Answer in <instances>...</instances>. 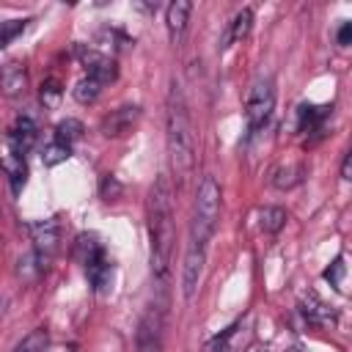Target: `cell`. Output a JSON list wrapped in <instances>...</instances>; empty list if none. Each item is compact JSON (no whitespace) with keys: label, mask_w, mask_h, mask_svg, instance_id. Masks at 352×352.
<instances>
[{"label":"cell","mask_w":352,"mask_h":352,"mask_svg":"<svg viewBox=\"0 0 352 352\" xmlns=\"http://www.w3.org/2000/svg\"><path fill=\"white\" fill-rule=\"evenodd\" d=\"M148 239H151V275L160 292L170 280V261L176 245L173 223V187L168 176H157L148 190Z\"/></svg>","instance_id":"cell-1"},{"label":"cell","mask_w":352,"mask_h":352,"mask_svg":"<svg viewBox=\"0 0 352 352\" xmlns=\"http://www.w3.org/2000/svg\"><path fill=\"white\" fill-rule=\"evenodd\" d=\"M165 143H168L170 170L184 184L195 165V135H192V121L187 113L184 91L176 80L170 82L168 104H165Z\"/></svg>","instance_id":"cell-2"},{"label":"cell","mask_w":352,"mask_h":352,"mask_svg":"<svg viewBox=\"0 0 352 352\" xmlns=\"http://www.w3.org/2000/svg\"><path fill=\"white\" fill-rule=\"evenodd\" d=\"M220 184L214 176H204L195 192V206H192V220H190V248H209V239L217 228L220 220Z\"/></svg>","instance_id":"cell-3"},{"label":"cell","mask_w":352,"mask_h":352,"mask_svg":"<svg viewBox=\"0 0 352 352\" xmlns=\"http://www.w3.org/2000/svg\"><path fill=\"white\" fill-rule=\"evenodd\" d=\"M275 110V80L272 77H258L250 85L248 102H245V124H248V135H258V129L267 126L270 116Z\"/></svg>","instance_id":"cell-4"},{"label":"cell","mask_w":352,"mask_h":352,"mask_svg":"<svg viewBox=\"0 0 352 352\" xmlns=\"http://www.w3.org/2000/svg\"><path fill=\"white\" fill-rule=\"evenodd\" d=\"M135 346L138 352H162V314L157 308H148L135 333Z\"/></svg>","instance_id":"cell-5"},{"label":"cell","mask_w":352,"mask_h":352,"mask_svg":"<svg viewBox=\"0 0 352 352\" xmlns=\"http://www.w3.org/2000/svg\"><path fill=\"white\" fill-rule=\"evenodd\" d=\"M297 308H300V314L305 316V322L314 324V327H336V324H338V311H336L333 305H327V302H324L319 294H314V292L302 294Z\"/></svg>","instance_id":"cell-6"},{"label":"cell","mask_w":352,"mask_h":352,"mask_svg":"<svg viewBox=\"0 0 352 352\" xmlns=\"http://www.w3.org/2000/svg\"><path fill=\"white\" fill-rule=\"evenodd\" d=\"M204 264H206V250L201 248H190L184 250V264H182V294L184 300H192L204 275Z\"/></svg>","instance_id":"cell-7"},{"label":"cell","mask_w":352,"mask_h":352,"mask_svg":"<svg viewBox=\"0 0 352 352\" xmlns=\"http://www.w3.org/2000/svg\"><path fill=\"white\" fill-rule=\"evenodd\" d=\"M77 58L82 60L88 77L99 80L102 85H104V82H113V80L118 77V66H116V60L107 58V55H102V52H96V50H91V47H77Z\"/></svg>","instance_id":"cell-8"},{"label":"cell","mask_w":352,"mask_h":352,"mask_svg":"<svg viewBox=\"0 0 352 352\" xmlns=\"http://www.w3.org/2000/svg\"><path fill=\"white\" fill-rule=\"evenodd\" d=\"M28 231H30L33 250H38L44 258H50V256L58 250V242H60V226H58V220H38V223H30Z\"/></svg>","instance_id":"cell-9"},{"label":"cell","mask_w":352,"mask_h":352,"mask_svg":"<svg viewBox=\"0 0 352 352\" xmlns=\"http://www.w3.org/2000/svg\"><path fill=\"white\" fill-rule=\"evenodd\" d=\"M138 118H140V107L138 104H124V107L113 110L110 116H104L102 135H107V138H124V135H129L135 129Z\"/></svg>","instance_id":"cell-10"},{"label":"cell","mask_w":352,"mask_h":352,"mask_svg":"<svg viewBox=\"0 0 352 352\" xmlns=\"http://www.w3.org/2000/svg\"><path fill=\"white\" fill-rule=\"evenodd\" d=\"M190 11H192V3H190V0H173V3L165 8V28H168L170 44H179V41H182V36H184V30H187Z\"/></svg>","instance_id":"cell-11"},{"label":"cell","mask_w":352,"mask_h":352,"mask_svg":"<svg viewBox=\"0 0 352 352\" xmlns=\"http://www.w3.org/2000/svg\"><path fill=\"white\" fill-rule=\"evenodd\" d=\"M36 138H38L36 121H33L30 116H19V118L14 121V126H11V132H8V148H14V151H19V154H28V151L33 148Z\"/></svg>","instance_id":"cell-12"},{"label":"cell","mask_w":352,"mask_h":352,"mask_svg":"<svg viewBox=\"0 0 352 352\" xmlns=\"http://www.w3.org/2000/svg\"><path fill=\"white\" fill-rule=\"evenodd\" d=\"M250 30H253V8H242V11H236L234 14V19L228 22V30H226V36H223V41H220V50H226V47H231V44H239V41H245L248 36H250Z\"/></svg>","instance_id":"cell-13"},{"label":"cell","mask_w":352,"mask_h":352,"mask_svg":"<svg viewBox=\"0 0 352 352\" xmlns=\"http://www.w3.org/2000/svg\"><path fill=\"white\" fill-rule=\"evenodd\" d=\"M3 168H6V176H8V184H11V192L19 195L25 182H28V165H25V154L8 148L6 157H3Z\"/></svg>","instance_id":"cell-14"},{"label":"cell","mask_w":352,"mask_h":352,"mask_svg":"<svg viewBox=\"0 0 352 352\" xmlns=\"http://www.w3.org/2000/svg\"><path fill=\"white\" fill-rule=\"evenodd\" d=\"M74 256H77V261L88 270L91 264H96V261L104 256V250H102V245H99V239H96L94 234H80L77 242H74Z\"/></svg>","instance_id":"cell-15"},{"label":"cell","mask_w":352,"mask_h":352,"mask_svg":"<svg viewBox=\"0 0 352 352\" xmlns=\"http://www.w3.org/2000/svg\"><path fill=\"white\" fill-rule=\"evenodd\" d=\"M44 267H47V258H44L38 250H30V253L19 256V261H16V275L25 278V280H33V278H38V275L44 272Z\"/></svg>","instance_id":"cell-16"},{"label":"cell","mask_w":352,"mask_h":352,"mask_svg":"<svg viewBox=\"0 0 352 352\" xmlns=\"http://www.w3.org/2000/svg\"><path fill=\"white\" fill-rule=\"evenodd\" d=\"M286 220H289V214L283 206H264L258 212V226L264 234H278L286 226Z\"/></svg>","instance_id":"cell-17"},{"label":"cell","mask_w":352,"mask_h":352,"mask_svg":"<svg viewBox=\"0 0 352 352\" xmlns=\"http://www.w3.org/2000/svg\"><path fill=\"white\" fill-rule=\"evenodd\" d=\"M99 94H102V82L99 80H94V77H82V80H77L74 82V88H72V96L80 102V104H94L96 99H99Z\"/></svg>","instance_id":"cell-18"},{"label":"cell","mask_w":352,"mask_h":352,"mask_svg":"<svg viewBox=\"0 0 352 352\" xmlns=\"http://www.w3.org/2000/svg\"><path fill=\"white\" fill-rule=\"evenodd\" d=\"M302 173H305L302 165H280V168L272 170V184L278 190H292L294 184L302 182Z\"/></svg>","instance_id":"cell-19"},{"label":"cell","mask_w":352,"mask_h":352,"mask_svg":"<svg viewBox=\"0 0 352 352\" xmlns=\"http://www.w3.org/2000/svg\"><path fill=\"white\" fill-rule=\"evenodd\" d=\"M3 88H6V96H19L25 91V72L19 63H6L3 69Z\"/></svg>","instance_id":"cell-20"},{"label":"cell","mask_w":352,"mask_h":352,"mask_svg":"<svg viewBox=\"0 0 352 352\" xmlns=\"http://www.w3.org/2000/svg\"><path fill=\"white\" fill-rule=\"evenodd\" d=\"M85 272H88V280L94 283L96 292H104V289L110 286V280H113V264H110L104 256H102L96 264H91Z\"/></svg>","instance_id":"cell-21"},{"label":"cell","mask_w":352,"mask_h":352,"mask_svg":"<svg viewBox=\"0 0 352 352\" xmlns=\"http://www.w3.org/2000/svg\"><path fill=\"white\" fill-rule=\"evenodd\" d=\"M324 116H327V107H316V104H300V110H297V124H300V132L319 126V124L324 121Z\"/></svg>","instance_id":"cell-22"},{"label":"cell","mask_w":352,"mask_h":352,"mask_svg":"<svg viewBox=\"0 0 352 352\" xmlns=\"http://www.w3.org/2000/svg\"><path fill=\"white\" fill-rule=\"evenodd\" d=\"M47 344H50V333H47L44 327H36V330H30V333L14 346V352H44Z\"/></svg>","instance_id":"cell-23"},{"label":"cell","mask_w":352,"mask_h":352,"mask_svg":"<svg viewBox=\"0 0 352 352\" xmlns=\"http://www.w3.org/2000/svg\"><path fill=\"white\" fill-rule=\"evenodd\" d=\"M82 132H85L82 121H77V118H66V121H60V124L55 126V140H58V143L72 146L74 140H80V138H82Z\"/></svg>","instance_id":"cell-24"},{"label":"cell","mask_w":352,"mask_h":352,"mask_svg":"<svg viewBox=\"0 0 352 352\" xmlns=\"http://www.w3.org/2000/svg\"><path fill=\"white\" fill-rule=\"evenodd\" d=\"M69 157H72V146H66V143H58V140H52V143H47V146H44L41 162H44L47 168H55V165L66 162Z\"/></svg>","instance_id":"cell-25"},{"label":"cell","mask_w":352,"mask_h":352,"mask_svg":"<svg viewBox=\"0 0 352 352\" xmlns=\"http://www.w3.org/2000/svg\"><path fill=\"white\" fill-rule=\"evenodd\" d=\"M28 28V19H8V22H3V33H0V44L3 47H8L22 30Z\"/></svg>","instance_id":"cell-26"},{"label":"cell","mask_w":352,"mask_h":352,"mask_svg":"<svg viewBox=\"0 0 352 352\" xmlns=\"http://www.w3.org/2000/svg\"><path fill=\"white\" fill-rule=\"evenodd\" d=\"M322 275H324V280H330L333 286H338V283H341V275H344V256H336L333 264H330Z\"/></svg>","instance_id":"cell-27"},{"label":"cell","mask_w":352,"mask_h":352,"mask_svg":"<svg viewBox=\"0 0 352 352\" xmlns=\"http://www.w3.org/2000/svg\"><path fill=\"white\" fill-rule=\"evenodd\" d=\"M118 192H121V184L116 182V176L107 173V176L102 179V198H104V201H116Z\"/></svg>","instance_id":"cell-28"},{"label":"cell","mask_w":352,"mask_h":352,"mask_svg":"<svg viewBox=\"0 0 352 352\" xmlns=\"http://www.w3.org/2000/svg\"><path fill=\"white\" fill-rule=\"evenodd\" d=\"M41 99H44V104H50V107H55L58 104V99H60V88L50 80V82H44L41 85Z\"/></svg>","instance_id":"cell-29"},{"label":"cell","mask_w":352,"mask_h":352,"mask_svg":"<svg viewBox=\"0 0 352 352\" xmlns=\"http://www.w3.org/2000/svg\"><path fill=\"white\" fill-rule=\"evenodd\" d=\"M336 41H338L341 47H349V44H352V19H344V22L338 25V30H336Z\"/></svg>","instance_id":"cell-30"},{"label":"cell","mask_w":352,"mask_h":352,"mask_svg":"<svg viewBox=\"0 0 352 352\" xmlns=\"http://www.w3.org/2000/svg\"><path fill=\"white\" fill-rule=\"evenodd\" d=\"M341 179L344 182H352V146L346 148V154L341 160Z\"/></svg>","instance_id":"cell-31"},{"label":"cell","mask_w":352,"mask_h":352,"mask_svg":"<svg viewBox=\"0 0 352 352\" xmlns=\"http://www.w3.org/2000/svg\"><path fill=\"white\" fill-rule=\"evenodd\" d=\"M286 352H308V349H305V346H302V344H292V346H289V349H286Z\"/></svg>","instance_id":"cell-32"},{"label":"cell","mask_w":352,"mask_h":352,"mask_svg":"<svg viewBox=\"0 0 352 352\" xmlns=\"http://www.w3.org/2000/svg\"><path fill=\"white\" fill-rule=\"evenodd\" d=\"M253 352H264V349H253Z\"/></svg>","instance_id":"cell-33"}]
</instances>
